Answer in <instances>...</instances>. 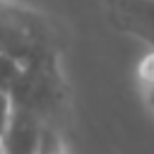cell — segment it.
Here are the masks:
<instances>
[{
	"label": "cell",
	"instance_id": "1",
	"mask_svg": "<svg viewBox=\"0 0 154 154\" xmlns=\"http://www.w3.org/2000/svg\"><path fill=\"white\" fill-rule=\"evenodd\" d=\"M48 125L53 123L46 120L41 113L12 101V113L0 137V152L2 154H38Z\"/></svg>",
	"mask_w": 154,
	"mask_h": 154
},
{
	"label": "cell",
	"instance_id": "2",
	"mask_svg": "<svg viewBox=\"0 0 154 154\" xmlns=\"http://www.w3.org/2000/svg\"><path fill=\"white\" fill-rule=\"evenodd\" d=\"M116 24L154 48V0H111Z\"/></svg>",
	"mask_w": 154,
	"mask_h": 154
},
{
	"label": "cell",
	"instance_id": "3",
	"mask_svg": "<svg viewBox=\"0 0 154 154\" xmlns=\"http://www.w3.org/2000/svg\"><path fill=\"white\" fill-rule=\"evenodd\" d=\"M135 75H137V84L140 87H147V84L154 82V48H147L144 55L137 60Z\"/></svg>",
	"mask_w": 154,
	"mask_h": 154
},
{
	"label": "cell",
	"instance_id": "4",
	"mask_svg": "<svg viewBox=\"0 0 154 154\" xmlns=\"http://www.w3.org/2000/svg\"><path fill=\"white\" fill-rule=\"evenodd\" d=\"M38 154H67L65 142H63L60 132L55 130V125H48V130H46V135H43V142H41Z\"/></svg>",
	"mask_w": 154,
	"mask_h": 154
},
{
	"label": "cell",
	"instance_id": "5",
	"mask_svg": "<svg viewBox=\"0 0 154 154\" xmlns=\"http://www.w3.org/2000/svg\"><path fill=\"white\" fill-rule=\"evenodd\" d=\"M10 113H12V94L0 89V137L7 128V120H10Z\"/></svg>",
	"mask_w": 154,
	"mask_h": 154
},
{
	"label": "cell",
	"instance_id": "6",
	"mask_svg": "<svg viewBox=\"0 0 154 154\" xmlns=\"http://www.w3.org/2000/svg\"><path fill=\"white\" fill-rule=\"evenodd\" d=\"M140 94H142V103H144V108L154 116V82L147 84V87H140Z\"/></svg>",
	"mask_w": 154,
	"mask_h": 154
},
{
	"label": "cell",
	"instance_id": "7",
	"mask_svg": "<svg viewBox=\"0 0 154 154\" xmlns=\"http://www.w3.org/2000/svg\"><path fill=\"white\" fill-rule=\"evenodd\" d=\"M0 154H2V152H0Z\"/></svg>",
	"mask_w": 154,
	"mask_h": 154
}]
</instances>
